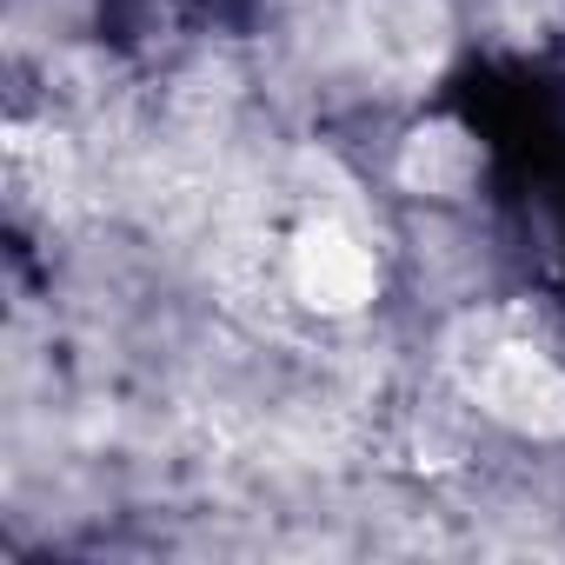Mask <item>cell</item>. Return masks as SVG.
Masks as SVG:
<instances>
[{
	"instance_id": "1",
	"label": "cell",
	"mask_w": 565,
	"mask_h": 565,
	"mask_svg": "<svg viewBox=\"0 0 565 565\" xmlns=\"http://www.w3.org/2000/svg\"><path fill=\"white\" fill-rule=\"evenodd\" d=\"M466 399L479 419H492L512 439H532V446L565 439V360L525 327L492 333L466 360Z\"/></svg>"
},
{
	"instance_id": "2",
	"label": "cell",
	"mask_w": 565,
	"mask_h": 565,
	"mask_svg": "<svg viewBox=\"0 0 565 565\" xmlns=\"http://www.w3.org/2000/svg\"><path fill=\"white\" fill-rule=\"evenodd\" d=\"M279 273H287V294L313 320H360V313H373V300L386 287L373 239L353 220H340V213H307L287 233Z\"/></svg>"
},
{
	"instance_id": "3",
	"label": "cell",
	"mask_w": 565,
	"mask_h": 565,
	"mask_svg": "<svg viewBox=\"0 0 565 565\" xmlns=\"http://www.w3.org/2000/svg\"><path fill=\"white\" fill-rule=\"evenodd\" d=\"M486 160H492V153H486V140H479L466 120L426 114V120H413V127L399 134V147H393V186H399L406 200H426V206H459V200L479 193Z\"/></svg>"
}]
</instances>
